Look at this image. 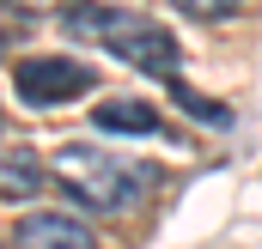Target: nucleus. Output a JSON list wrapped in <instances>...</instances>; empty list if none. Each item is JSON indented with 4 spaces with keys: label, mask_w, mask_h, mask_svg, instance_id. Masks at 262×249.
Segmentation results:
<instances>
[{
    "label": "nucleus",
    "mask_w": 262,
    "mask_h": 249,
    "mask_svg": "<svg viewBox=\"0 0 262 249\" xmlns=\"http://www.w3.org/2000/svg\"><path fill=\"white\" fill-rule=\"evenodd\" d=\"M49 170L73 201H85V213H116L146 188V177H140L146 164H122V158H110L104 146H85V140H67L49 158Z\"/></svg>",
    "instance_id": "1"
},
{
    "label": "nucleus",
    "mask_w": 262,
    "mask_h": 249,
    "mask_svg": "<svg viewBox=\"0 0 262 249\" xmlns=\"http://www.w3.org/2000/svg\"><path fill=\"white\" fill-rule=\"evenodd\" d=\"M92 79L98 73L85 61H73V55H31V61L12 67V91H18L25 110H61V104L92 91Z\"/></svg>",
    "instance_id": "2"
},
{
    "label": "nucleus",
    "mask_w": 262,
    "mask_h": 249,
    "mask_svg": "<svg viewBox=\"0 0 262 249\" xmlns=\"http://www.w3.org/2000/svg\"><path fill=\"white\" fill-rule=\"evenodd\" d=\"M116 61H128L134 73H152V79H177V61H183V49H177V37L165 31V24H152V18H134L128 31L116 37V49H110Z\"/></svg>",
    "instance_id": "3"
},
{
    "label": "nucleus",
    "mask_w": 262,
    "mask_h": 249,
    "mask_svg": "<svg viewBox=\"0 0 262 249\" xmlns=\"http://www.w3.org/2000/svg\"><path fill=\"white\" fill-rule=\"evenodd\" d=\"M134 24V12L110 6V0H67L61 6V31L73 43H98V49H116V37Z\"/></svg>",
    "instance_id": "4"
},
{
    "label": "nucleus",
    "mask_w": 262,
    "mask_h": 249,
    "mask_svg": "<svg viewBox=\"0 0 262 249\" xmlns=\"http://www.w3.org/2000/svg\"><path fill=\"white\" fill-rule=\"evenodd\" d=\"M12 249H98V237L73 213H25L12 231Z\"/></svg>",
    "instance_id": "5"
},
{
    "label": "nucleus",
    "mask_w": 262,
    "mask_h": 249,
    "mask_svg": "<svg viewBox=\"0 0 262 249\" xmlns=\"http://www.w3.org/2000/svg\"><path fill=\"white\" fill-rule=\"evenodd\" d=\"M92 128H98V134H122V140H152V134H165L159 110H152L146 97H104V104L92 110Z\"/></svg>",
    "instance_id": "6"
},
{
    "label": "nucleus",
    "mask_w": 262,
    "mask_h": 249,
    "mask_svg": "<svg viewBox=\"0 0 262 249\" xmlns=\"http://www.w3.org/2000/svg\"><path fill=\"white\" fill-rule=\"evenodd\" d=\"M49 177H55V170H43L37 152H25V146H6V152H0V201H31Z\"/></svg>",
    "instance_id": "7"
},
{
    "label": "nucleus",
    "mask_w": 262,
    "mask_h": 249,
    "mask_svg": "<svg viewBox=\"0 0 262 249\" xmlns=\"http://www.w3.org/2000/svg\"><path fill=\"white\" fill-rule=\"evenodd\" d=\"M177 110L201 116L207 128H232V110H226V104H213V97H195V91H183V85H177Z\"/></svg>",
    "instance_id": "8"
},
{
    "label": "nucleus",
    "mask_w": 262,
    "mask_h": 249,
    "mask_svg": "<svg viewBox=\"0 0 262 249\" xmlns=\"http://www.w3.org/2000/svg\"><path fill=\"white\" fill-rule=\"evenodd\" d=\"M177 12H189V18H201V24H220V18H232L238 12V0H171Z\"/></svg>",
    "instance_id": "9"
},
{
    "label": "nucleus",
    "mask_w": 262,
    "mask_h": 249,
    "mask_svg": "<svg viewBox=\"0 0 262 249\" xmlns=\"http://www.w3.org/2000/svg\"><path fill=\"white\" fill-rule=\"evenodd\" d=\"M6 43H12V24H0V55H6Z\"/></svg>",
    "instance_id": "10"
}]
</instances>
